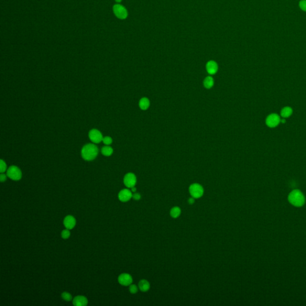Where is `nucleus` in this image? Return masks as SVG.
Here are the masks:
<instances>
[{
	"instance_id": "nucleus-11",
	"label": "nucleus",
	"mask_w": 306,
	"mask_h": 306,
	"mask_svg": "<svg viewBox=\"0 0 306 306\" xmlns=\"http://www.w3.org/2000/svg\"><path fill=\"white\" fill-rule=\"evenodd\" d=\"M64 226L67 229L72 230L74 228L76 224V220L72 215H67L64 220Z\"/></svg>"
},
{
	"instance_id": "nucleus-29",
	"label": "nucleus",
	"mask_w": 306,
	"mask_h": 306,
	"mask_svg": "<svg viewBox=\"0 0 306 306\" xmlns=\"http://www.w3.org/2000/svg\"><path fill=\"white\" fill-rule=\"evenodd\" d=\"M131 191L133 192V193H136V188L135 187H133L132 188H131Z\"/></svg>"
},
{
	"instance_id": "nucleus-9",
	"label": "nucleus",
	"mask_w": 306,
	"mask_h": 306,
	"mask_svg": "<svg viewBox=\"0 0 306 306\" xmlns=\"http://www.w3.org/2000/svg\"><path fill=\"white\" fill-rule=\"evenodd\" d=\"M280 117L276 114H272L266 119V124L270 127H274L280 123Z\"/></svg>"
},
{
	"instance_id": "nucleus-15",
	"label": "nucleus",
	"mask_w": 306,
	"mask_h": 306,
	"mask_svg": "<svg viewBox=\"0 0 306 306\" xmlns=\"http://www.w3.org/2000/svg\"><path fill=\"white\" fill-rule=\"evenodd\" d=\"M139 105H140V107L141 108V109H143V110L147 109L149 107V100L147 98H142L140 101Z\"/></svg>"
},
{
	"instance_id": "nucleus-20",
	"label": "nucleus",
	"mask_w": 306,
	"mask_h": 306,
	"mask_svg": "<svg viewBox=\"0 0 306 306\" xmlns=\"http://www.w3.org/2000/svg\"><path fill=\"white\" fill-rule=\"evenodd\" d=\"M61 297L66 301H70L73 299V297H72L71 294L69 292H64L61 294Z\"/></svg>"
},
{
	"instance_id": "nucleus-2",
	"label": "nucleus",
	"mask_w": 306,
	"mask_h": 306,
	"mask_svg": "<svg viewBox=\"0 0 306 306\" xmlns=\"http://www.w3.org/2000/svg\"><path fill=\"white\" fill-rule=\"evenodd\" d=\"M288 200L290 204L296 207L302 206L305 203V198L303 194L298 190H295L290 193Z\"/></svg>"
},
{
	"instance_id": "nucleus-21",
	"label": "nucleus",
	"mask_w": 306,
	"mask_h": 306,
	"mask_svg": "<svg viewBox=\"0 0 306 306\" xmlns=\"http://www.w3.org/2000/svg\"><path fill=\"white\" fill-rule=\"evenodd\" d=\"M70 235H71L70 231L69 230V229L67 228L65 230H64L61 233V236L64 239H68L70 237Z\"/></svg>"
},
{
	"instance_id": "nucleus-13",
	"label": "nucleus",
	"mask_w": 306,
	"mask_h": 306,
	"mask_svg": "<svg viewBox=\"0 0 306 306\" xmlns=\"http://www.w3.org/2000/svg\"><path fill=\"white\" fill-rule=\"evenodd\" d=\"M207 72L209 74H215V73L217 72L218 66L217 64L214 60H210L206 64Z\"/></svg>"
},
{
	"instance_id": "nucleus-1",
	"label": "nucleus",
	"mask_w": 306,
	"mask_h": 306,
	"mask_svg": "<svg viewBox=\"0 0 306 306\" xmlns=\"http://www.w3.org/2000/svg\"><path fill=\"white\" fill-rule=\"evenodd\" d=\"M99 149L97 146L93 144H88L82 149V156L85 160L91 161L97 157Z\"/></svg>"
},
{
	"instance_id": "nucleus-16",
	"label": "nucleus",
	"mask_w": 306,
	"mask_h": 306,
	"mask_svg": "<svg viewBox=\"0 0 306 306\" xmlns=\"http://www.w3.org/2000/svg\"><path fill=\"white\" fill-rule=\"evenodd\" d=\"M181 214V210L179 207L178 206L172 207L170 211V215L174 218H176L179 217Z\"/></svg>"
},
{
	"instance_id": "nucleus-10",
	"label": "nucleus",
	"mask_w": 306,
	"mask_h": 306,
	"mask_svg": "<svg viewBox=\"0 0 306 306\" xmlns=\"http://www.w3.org/2000/svg\"><path fill=\"white\" fill-rule=\"evenodd\" d=\"M132 192L128 189L120 191L118 194V199L122 202H126L132 197Z\"/></svg>"
},
{
	"instance_id": "nucleus-30",
	"label": "nucleus",
	"mask_w": 306,
	"mask_h": 306,
	"mask_svg": "<svg viewBox=\"0 0 306 306\" xmlns=\"http://www.w3.org/2000/svg\"><path fill=\"white\" fill-rule=\"evenodd\" d=\"M122 1V0H116V2H120Z\"/></svg>"
},
{
	"instance_id": "nucleus-18",
	"label": "nucleus",
	"mask_w": 306,
	"mask_h": 306,
	"mask_svg": "<svg viewBox=\"0 0 306 306\" xmlns=\"http://www.w3.org/2000/svg\"><path fill=\"white\" fill-rule=\"evenodd\" d=\"M102 154L105 156H110L113 153V149L109 146H105L101 149Z\"/></svg>"
},
{
	"instance_id": "nucleus-12",
	"label": "nucleus",
	"mask_w": 306,
	"mask_h": 306,
	"mask_svg": "<svg viewBox=\"0 0 306 306\" xmlns=\"http://www.w3.org/2000/svg\"><path fill=\"white\" fill-rule=\"evenodd\" d=\"M73 303L75 306H87L88 304V300L86 297L83 295H78L73 298Z\"/></svg>"
},
{
	"instance_id": "nucleus-24",
	"label": "nucleus",
	"mask_w": 306,
	"mask_h": 306,
	"mask_svg": "<svg viewBox=\"0 0 306 306\" xmlns=\"http://www.w3.org/2000/svg\"><path fill=\"white\" fill-rule=\"evenodd\" d=\"M102 141H103L104 144H105L107 145H109L113 142V140L109 136H105V137L103 138Z\"/></svg>"
},
{
	"instance_id": "nucleus-17",
	"label": "nucleus",
	"mask_w": 306,
	"mask_h": 306,
	"mask_svg": "<svg viewBox=\"0 0 306 306\" xmlns=\"http://www.w3.org/2000/svg\"><path fill=\"white\" fill-rule=\"evenodd\" d=\"M214 79L211 76H209V77H207L204 80V82H203V84H204V86L205 87L207 88V89H210L211 88L213 85H214Z\"/></svg>"
},
{
	"instance_id": "nucleus-23",
	"label": "nucleus",
	"mask_w": 306,
	"mask_h": 306,
	"mask_svg": "<svg viewBox=\"0 0 306 306\" xmlns=\"http://www.w3.org/2000/svg\"><path fill=\"white\" fill-rule=\"evenodd\" d=\"M129 291L131 294H136L138 291V288L135 285H129Z\"/></svg>"
},
{
	"instance_id": "nucleus-7",
	"label": "nucleus",
	"mask_w": 306,
	"mask_h": 306,
	"mask_svg": "<svg viewBox=\"0 0 306 306\" xmlns=\"http://www.w3.org/2000/svg\"><path fill=\"white\" fill-rule=\"evenodd\" d=\"M89 136L90 140L93 143L99 144L103 140V136L102 133L97 129H92L89 133Z\"/></svg>"
},
{
	"instance_id": "nucleus-26",
	"label": "nucleus",
	"mask_w": 306,
	"mask_h": 306,
	"mask_svg": "<svg viewBox=\"0 0 306 306\" xmlns=\"http://www.w3.org/2000/svg\"><path fill=\"white\" fill-rule=\"evenodd\" d=\"M132 198L135 200H139L141 198V194L138 193H134V194H133Z\"/></svg>"
},
{
	"instance_id": "nucleus-28",
	"label": "nucleus",
	"mask_w": 306,
	"mask_h": 306,
	"mask_svg": "<svg viewBox=\"0 0 306 306\" xmlns=\"http://www.w3.org/2000/svg\"><path fill=\"white\" fill-rule=\"evenodd\" d=\"M188 203H189V204H190V205H193V204H194V202H195L194 198V197H190V198H189V199L188 200Z\"/></svg>"
},
{
	"instance_id": "nucleus-4",
	"label": "nucleus",
	"mask_w": 306,
	"mask_h": 306,
	"mask_svg": "<svg viewBox=\"0 0 306 306\" xmlns=\"http://www.w3.org/2000/svg\"><path fill=\"white\" fill-rule=\"evenodd\" d=\"M8 178L14 181H19L22 178V174L20 169L16 166H10L7 171Z\"/></svg>"
},
{
	"instance_id": "nucleus-8",
	"label": "nucleus",
	"mask_w": 306,
	"mask_h": 306,
	"mask_svg": "<svg viewBox=\"0 0 306 306\" xmlns=\"http://www.w3.org/2000/svg\"><path fill=\"white\" fill-rule=\"evenodd\" d=\"M118 282L123 286H129L132 283V277L129 274L122 273L118 276Z\"/></svg>"
},
{
	"instance_id": "nucleus-3",
	"label": "nucleus",
	"mask_w": 306,
	"mask_h": 306,
	"mask_svg": "<svg viewBox=\"0 0 306 306\" xmlns=\"http://www.w3.org/2000/svg\"><path fill=\"white\" fill-rule=\"evenodd\" d=\"M189 192L191 197H194V199H199L203 195L204 190L201 185L195 183L191 184L190 186Z\"/></svg>"
},
{
	"instance_id": "nucleus-27",
	"label": "nucleus",
	"mask_w": 306,
	"mask_h": 306,
	"mask_svg": "<svg viewBox=\"0 0 306 306\" xmlns=\"http://www.w3.org/2000/svg\"><path fill=\"white\" fill-rule=\"evenodd\" d=\"M7 175H5V174H4L3 173L1 174L0 175V181H1V182H4L5 181H6V180H7Z\"/></svg>"
},
{
	"instance_id": "nucleus-22",
	"label": "nucleus",
	"mask_w": 306,
	"mask_h": 306,
	"mask_svg": "<svg viewBox=\"0 0 306 306\" xmlns=\"http://www.w3.org/2000/svg\"><path fill=\"white\" fill-rule=\"evenodd\" d=\"M6 169H7V165H6V163L3 161V160H0V172L1 174L4 173V172H5Z\"/></svg>"
},
{
	"instance_id": "nucleus-6",
	"label": "nucleus",
	"mask_w": 306,
	"mask_h": 306,
	"mask_svg": "<svg viewBox=\"0 0 306 306\" xmlns=\"http://www.w3.org/2000/svg\"><path fill=\"white\" fill-rule=\"evenodd\" d=\"M123 182L127 188H131L135 187L136 184V177L133 173H128L124 176Z\"/></svg>"
},
{
	"instance_id": "nucleus-5",
	"label": "nucleus",
	"mask_w": 306,
	"mask_h": 306,
	"mask_svg": "<svg viewBox=\"0 0 306 306\" xmlns=\"http://www.w3.org/2000/svg\"><path fill=\"white\" fill-rule=\"evenodd\" d=\"M113 11L116 16L120 19H125L128 15L126 8L120 4H115L113 7Z\"/></svg>"
},
{
	"instance_id": "nucleus-25",
	"label": "nucleus",
	"mask_w": 306,
	"mask_h": 306,
	"mask_svg": "<svg viewBox=\"0 0 306 306\" xmlns=\"http://www.w3.org/2000/svg\"><path fill=\"white\" fill-rule=\"evenodd\" d=\"M299 6L302 10L306 11V0H301L299 3Z\"/></svg>"
},
{
	"instance_id": "nucleus-14",
	"label": "nucleus",
	"mask_w": 306,
	"mask_h": 306,
	"mask_svg": "<svg viewBox=\"0 0 306 306\" xmlns=\"http://www.w3.org/2000/svg\"><path fill=\"white\" fill-rule=\"evenodd\" d=\"M138 287L142 292H147L150 288V284L149 281L145 279H142L139 282Z\"/></svg>"
},
{
	"instance_id": "nucleus-19",
	"label": "nucleus",
	"mask_w": 306,
	"mask_h": 306,
	"mask_svg": "<svg viewBox=\"0 0 306 306\" xmlns=\"http://www.w3.org/2000/svg\"><path fill=\"white\" fill-rule=\"evenodd\" d=\"M292 109L289 107L283 108L281 111L282 117L284 118L288 117L292 114Z\"/></svg>"
}]
</instances>
